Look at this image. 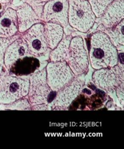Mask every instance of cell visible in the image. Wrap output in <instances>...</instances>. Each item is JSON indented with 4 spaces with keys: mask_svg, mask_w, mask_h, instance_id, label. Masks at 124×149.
Here are the masks:
<instances>
[{
    "mask_svg": "<svg viewBox=\"0 0 124 149\" xmlns=\"http://www.w3.org/2000/svg\"><path fill=\"white\" fill-rule=\"evenodd\" d=\"M0 105L2 107V109H16V110H30L32 109V106L29 102V100L22 98L12 103L8 104H1Z\"/></svg>",
    "mask_w": 124,
    "mask_h": 149,
    "instance_id": "d6986e66",
    "label": "cell"
},
{
    "mask_svg": "<svg viewBox=\"0 0 124 149\" xmlns=\"http://www.w3.org/2000/svg\"><path fill=\"white\" fill-rule=\"evenodd\" d=\"M11 0H0V3H6L9 2Z\"/></svg>",
    "mask_w": 124,
    "mask_h": 149,
    "instance_id": "603a6c76",
    "label": "cell"
},
{
    "mask_svg": "<svg viewBox=\"0 0 124 149\" xmlns=\"http://www.w3.org/2000/svg\"><path fill=\"white\" fill-rule=\"evenodd\" d=\"M44 33L47 46L50 50L53 49L64 36V27L56 23L45 22Z\"/></svg>",
    "mask_w": 124,
    "mask_h": 149,
    "instance_id": "9a60e30c",
    "label": "cell"
},
{
    "mask_svg": "<svg viewBox=\"0 0 124 149\" xmlns=\"http://www.w3.org/2000/svg\"><path fill=\"white\" fill-rule=\"evenodd\" d=\"M20 34H15L12 37L8 38L0 37V71L2 69L3 66H4V58L5 51L7 47L16 39L20 37Z\"/></svg>",
    "mask_w": 124,
    "mask_h": 149,
    "instance_id": "ffe728a7",
    "label": "cell"
},
{
    "mask_svg": "<svg viewBox=\"0 0 124 149\" xmlns=\"http://www.w3.org/2000/svg\"><path fill=\"white\" fill-rule=\"evenodd\" d=\"M116 93L120 103L123 106L124 104V89H123V83L119 84L116 88Z\"/></svg>",
    "mask_w": 124,
    "mask_h": 149,
    "instance_id": "44dd1931",
    "label": "cell"
},
{
    "mask_svg": "<svg viewBox=\"0 0 124 149\" xmlns=\"http://www.w3.org/2000/svg\"><path fill=\"white\" fill-rule=\"evenodd\" d=\"M1 3H0V8H1Z\"/></svg>",
    "mask_w": 124,
    "mask_h": 149,
    "instance_id": "d4e9b609",
    "label": "cell"
},
{
    "mask_svg": "<svg viewBox=\"0 0 124 149\" xmlns=\"http://www.w3.org/2000/svg\"><path fill=\"white\" fill-rule=\"evenodd\" d=\"M89 62L95 70L113 67L118 64V49L105 32L97 31L91 36Z\"/></svg>",
    "mask_w": 124,
    "mask_h": 149,
    "instance_id": "6da1fadb",
    "label": "cell"
},
{
    "mask_svg": "<svg viewBox=\"0 0 124 149\" xmlns=\"http://www.w3.org/2000/svg\"><path fill=\"white\" fill-rule=\"evenodd\" d=\"M73 37L71 35L64 36L57 45L52 50L49 55V58L51 62L66 61L68 54L69 45Z\"/></svg>",
    "mask_w": 124,
    "mask_h": 149,
    "instance_id": "2e32d148",
    "label": "cell"
},
{
    "mask_svg": "<svg viewBox=\"0 0 124 149\" xmlns=\"http://www.w3.org/2000/svg\"><path fill=\"white\" fill-rule=\"evenodd\" d=\"M18 23L16 12L9 8L0 16V37L8 38L17 34Z\"/></svg>",
    "mask_w": 124,
    "mask_h": 149,
    "instance_id": "5bb4252c",
    "label": "cell"
},
{
    "mask_svg": "<svg viewBox=\"0 0 124 149\" xmlns=\"http://www.w3.org/2000/svg\"><path fill=\"white\" fill-rule=\"evenodd\" d=\"M68 23L74 29L86 33L93 26L96 16L88 0H70Z\"/></svg>",
    "mask_w": 124,
    "mask_h": 149,
    "instance_id": "7a4b0ae2",
    "label": "cell"
},
{
    "mask_svg": "<svg viewBox=\"0 0 124 149\" xmlns=\"http://www.w3.org/2000/svg\"><path fill=\"white\" fill-rule=\"evenodd\" d=\"M29 88V79L10 74L0 75V104H11L25 97Z\"/></svg>",
    "mask_w": 124,
    "mask_h": 149,
    "instance_id": "3957f363",
    "label": "cell"
},
{
    "mask_svg": "<svg viewBox=\"0 0 124 149\" xmlns=\"http://www.w3.org/2000/svg\"><path fill=\"white\" fill-rule=\"evenodd\" d=\"M49 104H41L35 105L32 107V109L33 110H50L51 108H49Z\"/></svg>",
    "mask_w": 124,
    "mask_h": 149,
    "instance_id": "7402d4cb",
    "label": "cell"
},
{
    "mask_svg": "<svg viewBox=\"0 0 124 149\" xmlns=\"http://www.w3.org/2000/svg\"><path fill=\"white\" fill-rule=\"evenodd\" d=\"M16 12L18 23V31L20 33H24L33 24L40 22V19L32 6L27 3H23L18 8Z\"/></svg>",
    "mask_w": 124,
    "mask_h": 149,
    "instance_id": "4fadbf2b",
    "label": "cell"
},
{
    "mask_svg": "<svg viewBox=\"0 0 124 149\" xmlns=\"http://www.w3.org/2000/svg\"><path fill=\"white\" fill-rule=\"evenodd\" d=\"M68 0H50L43 6L41 19L44 22L58 23L63 27L68 23Z\"/></svg>",
    "mask_w": 124,
    "mask_h": 149,
    "instance_id": "9c48e42d",
    "label": "cell"
},
{
    "mask_svg": "<svg viewBox=\"0 0 124 149\" xmlns=\"http://www.w3.org/2000/svg\"><path fill=\"white\" fill-rule=\"evenodd\" d=\"M37 1H39V2H47V1H50V0H37Z\"/></svg>",
    "mask_w": 124,
    "mask_h": 149,
    "instance_id": "cb8c5ba5",
    "label": "cell"
},
{
    "mask_svg": "<svg viewBox=\"0 0 124 149\" xmlns=\"http://www.w3.org/2000/svg\"><path fill=\"white\" fill-rule=\"evenodd\" d=\"M99 18L106 29L114 27L124 18V0H113Z\"/></svg>",
    "mask_w": 124,
    "mask_h": 149,
    "instance_id": "7c38bea8",
    "label": "cell"
},
{
    "mask_svg": "<svg viewBox=\"0 0 124 149\" xmlns=\"http://www.w3.org/2000/svg\"><path fill=\"white\" fill-rule=\"evenodd\" d=\"M92 80L98 88L111 91L123 83V69L118 65L97 69L92 74Z\"/></svg>",
    "mask_w": 124,
    "mask_h": 149,
    "instance_id": "52a82bcc",
    "label": "cell"
},
{
    "mask_svg": "<svg viewBox=\"0 0 124 149\" xmlns=\"http://www.w3.org/2000/svg\"><path fill=\"white\" fill-rule=\"evenodd\" d=\"M28 100L31 106L50 102V98L54 91L49 86L46 69L35 72L29 77Z\"/></svg>",
    "mask_w": 124,
    "mask_h": 149,
    "instance_id": "277c9868",
    "label": "cell"
},
{
    "mask_svg": "<svg viewBox=\"0 0 124 149\" xmlns=\"http://www.w3.org/2000/svg\"><path fill=\"white\" fill-rule=\"evenodd\" d=\"M30 56H32L29 52L27 44L20 36L7 47L4 58V66L7 70H10L19 59Z\"/></svg>",
    "mask_w": 124,
    "mask_h": 149,
    "instance_id": "8fae6325",
    "label": "cell"
},
{
    "mask_svg": "<svg viewBox=\"0 0 124 149\" xmlns=\"http://www.w3.org/2000/svg\"><path fill=\"white\" fill-rule=\"evenodd\" d=\"M96 17H100L113 0H88Z\"/></svg>",
    "mask_w": 124,
    "mask_h": 149,
    "instance_id": "ac0fdd59",
    "label": "cell"
},
{
    "mask_svg": "<svg viewBox=\"0 0 124 149\" xmlns=\"http://www.w3.org/2000/svg\"><path fill=\"white\" fill-rule=\"evenodd\" d=\"M108 36L111 41L117 48L123 47L124 44V20L112 29H107L105 33Z\"/></svg>",
    "mask_w": 124,
    "mask_h": 149,
    "instance_id": "e0dca14e",
    "label": "cell"
},
{
    "mask_svg": "<svg viewBox=\"0 0 124 149\" xmlns=\"http://www.w3.org/2000/svg\"><path fill=\"white\" fill-rule=\"evenodd\" d=\"M47 82L54 92H57L71 82L75 76L66 61H50L46 68Z\"/></svg>",
    "mask_w": 124,
    "mask_h": 149,
    "instance_id": "5b68a950",
    "label": "cell"
},
{
    "mask_svg": "<svg viewBox=\"0 0 124 149\" xmlns=\"http://www.w3.org/2000/svg\"><path fill=\"white\" fill-rule=\"evenodd\" d=\"M22 34L21 37L25 41L32 56H41L49 50L43 24L40 22L35 24Z\"/></svg>",
    "mask_w": 124,
    "mask_h": 149,
    "instance_id": "ba28073f",
    "label": "cell"
},
{
    "mask_svg": "<svg viewBox=\"0 0 124 149\" xmlns=\"http://www.w3.org/2000/svg\"><path fill=\"white\" fill-rule=\"evenodd\" d=\"M82 84L80 79L75 77L68 84L56 92L50 106L53 108V109L67 108L81 92Z\"/></svg>",
    "mask_w": 124,
    "mask_h": 149,
    "instance_id": "30bf717a",
    "label": "cell"
},
{
    "mask_svg": "<svg viewBox=\"0 0 124 149\" xmlns=\"http://www.w3.org/2000/svg\"><path fill=\"white\" fill-rule=\"evenodd\" d=\"M66 61L75 76L83 74L87 71L89 62L81 37L76 36L71 38Z\"/></svg>",
    "mask_w": 124,
    "mask_h": 149,
    "instance_id": "8992f818",
    "label": "cell"
}]
</instances>
